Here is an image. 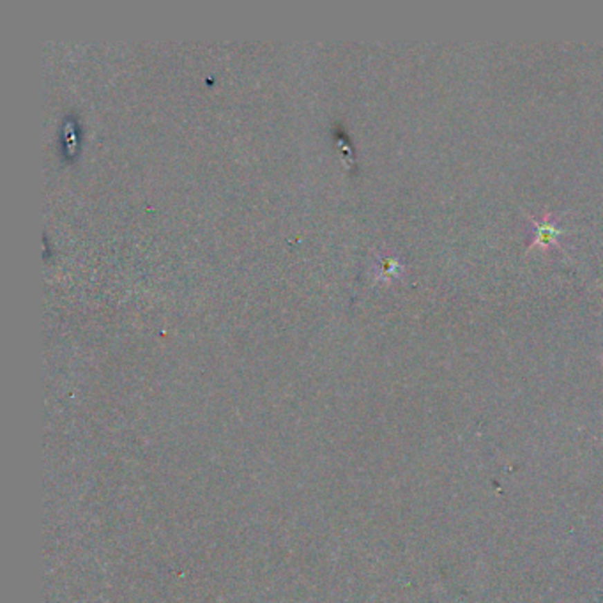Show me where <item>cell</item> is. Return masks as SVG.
I'll return each instance as SVG.
<instances>
[{"mask_svg":"<svg viewBox=\"0 0 603 603\" xmlns=\"http://www.w3.org/2000/svg\"><path fill=\"white\" fill-rule=\"evenodd\" d=\"M535 221L536 225V236L535 241L531 243V248H548L550 244H555V239L559 237V228L555 227L548 218H545L544 221Z\"/></svg>","mask_w":603,"mask_h":603,"instance_id":"obj_1","label":"cell"}]
</instances>
